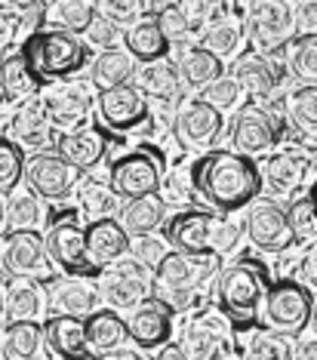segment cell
<instances>
[{
  "instance_id": "cell-36",
  "label": "cell",
  "mask_w": 317,
  "mask_h": 360,
  "mask_svg": "<svg viewBox=\"0 0 317 360\" xmlns=\"http://www.w3.org/2000/svg\"><path fill=\"white\" fill-rule=\"evenodd\" d=\"M283 117L296 129L299 136L308 142V148H314V133H317V86L314 84H299L292 89L283 105Z\"/></svg>"
},
{
  "instance_id": "cell-9",
  "label": "cell",
  "mask_w": 317,
  "mask_h": 360,
  "mask_svg": "<svg viewBox=\"0 0 317 360\" xmlns=\"http://www.w3.org/2000/svg\"><path fill=\"white\" fill-rule=\"evenodd\" d=\"M287 124L274 111L262 108V105H240L231 114V148L247 154V158H265L268 151L280 148Z\"/></svg>"
},
{
  "instance_id": "cell-14",
  "label": "cell",
  "mask_w": 317,
  "mask_h": 360,
  "mask_svg": "<svg viewBox=\"0 0 317 360\" xmlns=\"http://www.w3.org/2000/svg\"><path fill=\"white\" fill-rule=\"evenodd\" d=\"M96 111L108 133H139L151 117V105L136 84H120L96 93Z\"/></svg>"
},
{
  "instance_id": "cell-4",
  "label": "cell",
  "mask_w": 317,
  "mask_h": 360,
  "mask_svg": "<svg viewBox=\"0 0 317 360\" xmlns=\"http://www.w3.org/2000/svg\"><path fill=\"white\" fill-rule=\"evenodd\" d=\"M164 240L173 250L182 252H234L240 243V225L231 222L228 212H213V210H200L188 207L179 210L176 216L164 219Z\"/></svg>"
},
{
  "instance_id": "cell-31",
  "label": "cell",
  "mask_w": 317,
  "mask_h": 360,
  "mask_svg": "<svg viewBox=\"0 0 317 360\" xmlns=\"http://www.w3.org/2000/svg\"><path fill=\"white\" fill-rule=\"evenodd\" d=\"M124 50L133 56L136 65H145V62H154V59H167L173 46H169V40L164 37V31L157 28L154 15H142L139 22L127 25Z\"/></svg>"
},
{
  "instance_id": "cell-51",
  "label": "cell",
  "mask_w": 317,
  "mask_h": 360,
  "mask_svg": "<svg viewBox=\"0 0 317 360\" xmlns=\"http://www.w3.org/2000/svg\"><path fill=\"white\" fill-rule=\"evenodd\" d=\"M292 15H296V31L299 34H317V0H299L292 4Z\"/></svg>"
},
{
  "instance_id": "cell-33",
  "label": "cell",
  "mask_w": 317,
  "mask_h": 360,
  "mask_svg": "<svg viewBox=\"0 0 317 360\" xmlns=\"http://www.w3.org/2000/svg\"><path fill=\"white\" fill-rule=\"evenodd\" d=\"M89 86L99 93V89H111L120 84H133L136 77V59L127 50H102L96 59H89Z\"/></svg>"
},
{
  "instance_id": "cell-25",
  "label": "cell",
  "mask_w": 317,
  "mask_h": 360,
  "mask_svg": "<svg viewBox=\"0 0 317 360\" xmlns=\"http://www.w3.org/2000/svg\"><path fill=\"white\" fill-rule=\"evenodd\" d=\"M44 345L50 348L53 357L62 360H89L93 351L86 345L84 317L75 314H53L44 321Z\"/></svg>"
},
{
  "instance_id": "cell-38",
  "label": "cell",
  "mask_w": 317,
  "mask_h": 360,
  "mask_svg": "<svg viewBox=\"0 0 317 360\" xmlns=\"http://www.w3.org/2000/svg\"><path fill=\"white\" fill-rule=\"evenodd\" d=\"M287 68L299 84H317V34H296L287 46Z\"/></svg>"
},
{
  "instance_id": "cell-39",
  "label": "cell",
  "mask_w": 317,
  "mask_h": 360,
  "mask_svg": "<svg viewBox=\"0 0 317 360\" xmlns=\"http://www.w3.org/2000/svg\"><path fill=\"white\" fill-rule=\"evenodd\" d=\"M0 84H4V93H6V102H22L28 99V96L37 93V80L34 75L28 71L25 59H22V53H13L6 56L4 62H0Z\"/></svg>"
},
{
  "instance_id": "cell-43",
  "label": "cell",
  "mask_w": 317,
  "mask_h": 360,
  "mask_svg": "<svg viewBox=\"0 0 317 360\" xmlns=\"http://www.w3.org/2000/svg\"><path fill=\"white\" fill-rule=\"evenodd\" d=\"M200 99L209 105V108H216L219 114H234L243 105V99H247V96H243V89H240V84L238 80H234L231 75L228 77H216L213 84H207L200 89Z\"/></svg>"
},
{
  "instance_id": "cell-12",
  "label": "cell",
  "mask_w": 317,
  "mask_h": 360,
  "mask_svg": "<svg viewBox=\"0 0 317 360\" xmlns=\"http://www.w3.org/2000/svg\"><path fill=\"white\" fill-rule=\"evenodd\" d=\"M44 247L53 265L62 268V274H75V277L99 274L86 259V231L77 212H62V216L53 219L50 228H46Z\"/></svg>"
},
{
  "instance_id": "cell-19",
  "label": "cell",
  "mask_w": 317,
  "mask_h": 360,
  "mask_svg": "<svg viewBox=\"0 0 317 360\" xmlns=\"http://www.w3.org/2000/svg\"><path fill=\"white\" fill-rule=\"evenodd\" d=\"M231 77L240 84L243 96L250 99H271L287 80V68L265 53H240L231 65Z\"/></svg>"
},
{
  "instance_id": "cell-23",
  "label": "cell",
  "mask_w": 317,
  "mask_h": 360,
  "mask_svg": "<svg viewBox=\"0 0 317 360\" xmlns=\"http://www.w3.org/2000/svg\"><path fill=\"white\" fill-rule=\"evenodd\" d=\"M84 231H86V259L96 271H102L105 265L127 256L129 247H133V237L124 231V225L115 216L89 219L84 225Z\"/></svg>"
},
{
  "instance_id": "cell-21",
  "label": "cell",
  "mask_w": 317,
  "mask_h": 360,
  "mask_svg": "<svg viewBox=\"0 0 317 360\" xmlns=\"http://www.w3.org/2000/svg\"><path fill=\"white\" fill-rule=\"evenodd\" d=\"M108 139L111 133L105 127H75L65 129V133L56 139V154L65 158L75 169L86 173V169H96L108 154Z\"/></svg>"
},
{
  "instance_id": "cell-13",
  "label": "cell",
  "mask_w": 317,
  "mask_h": 360,
  "mask_svg": "<svg viewBox=\"0 0 317 360\" xmlns=\"http://www.w3.org/2000/svg\"><path fill=\"white\" fill-rule=\"evenodd\" d=\"M50 256L44 234L37 228H6L0 234V268L10 277H40L50 274Z\"/></svg>"
},
{
  "instance_id": "cell-41",
  "label": "cell",
  "mask_w": 317,
  "mask_h": 360,
  "mask_svg": "<svg viewBox=\"0 0 317 360\" xmlns=\"http://www.w3.org/2000/svg\"><path fill=\"white\" fill-rule=\"evenodd\" d=\"M120 207V198L111 191L108 182H99V179H86L80 185V212L89 219H102V216H115Z\"/></svg>"
},
{
  "instance_id": "cell-37",
  "label": "cell",
  "mask_w": 317,
  "mask_h": 360,
  "mask_svg": "<svg viewBox=\"0 0 317 360\" xmlns=\"http://www.w3.org/2000/svg\"><path fill=\"white\" fill-rule=\"evenodd\" d=\"M243 37H247V31H243V19L238 13H225L222 19L209 22V25L200 31V46H207L209 53H216L219 59H225V56H238L240 53Z\"/></svg>"
},
{
  "instance_id": "cell-35",
  "label": "cell",
  "mask_w": 317,
  "mask_h": 360,
  "mask_svg": "<svg viewBox=\"0 0 317 360\" xmlns=\"http://www.w3.org/2000/svg\"><path fill=\"white\" fill-rule=\"evenodd\" d=\"M167 219V207H164V198L157 194H142V198H133L127 200V207L120 210V219L117 222L124 225V231L129 237H145V234H154Z\"/></svg>"
},
{
  "instance_id": "cell-6",
  "label": "cell",
  "mask_w": 317,
  "mask_h": 360,
  "mask_svg": "<svg viewBox=\"0 0 317 360\" xmlns=\"http://www.w3.org/2000/svg\"><path fill=\"white\" fill-rule=\"evenodd\" d=\"M259 321L268 330L296 339L314 321V290L302 286L296 277L271 281L262 296V305H259Z\"/></svg>"
},
{
  "instance_id": "cell-27",
  "label": "cell",
  "mask_w": 317,
  "mask_h": 360,
  "mask_svg": "<svg viewBox=\"0 0 317 360\" xmlns=\"http://www.w3.org/2000/svg\"><path fill=\"white\" fill-rule=\"evenodd\" d=\"M37 4V31H71L84 34L96 19V0H34Z\"/></svg>"
},
{
  "instance_id": "cell-20",
  "label": "cell",
  "mask_w": 317,
  "mask_h": 360,
  "mask_svg": "<svg viewBox=\"0 0 317 360\" xmlns=\"http://www.w3.org/2000/svg\"><path fill=\"white\" fill-rule=\"evenodd\" d=\"M40 102H44L50 124L59 127L65 133V129H75V127L84 124V120L89 117V111H93L96 99H93V93H89V86H84V84H75V80H56V84L40 96Z\"/></svg>"
},
{
  "instance_id": "cell-45",
  "label": "cell",
  "mask_w": 317,
  "mask_h": 360,
  "mask_svg": "<svg viewBox=\"0 0 317 360\" xmlns=\"http://www.w3.org/2000/svg\"><path fill=\"white\" fill-rule=\"evenodd\" d=\"M25 173V151L10 136H0V191H13Z\"/></svg>"
},
{
  "instance_id": "cell-48",
  "label": "cell",
  "mask_w": 317,
  "mask_h": 360,
  "mask_svg": "<svg viewBox=\"0 0 317 360\" xmlns=\"http://www.w3.org/2000/svg\"><path fill=\"white\" fill-rule=\"evenodd\" d=\"M25 34V6L15 0H0V53Z\"/></svg>"
},
{
  "instance_id": "cell-2",
  "label": "cell",
  "mask_w": 317,
  "mask_h": 360,
  "mask_svg": "<svg viewBox=\"0 0 317 360\" xmlns=\"http://www.w3.org/2000/svg\"><path fill=\"white\" fill-rule=\"evenodd\" d=\"M222 268L216 252H182L167 250L157 259L154 271V299H160L167 308L185 311L203 292V286L216 281V271Z\"/></svg>"
},
{
  "instance_id": "cell-34",
  "label": "cell",
  "mask_w": 317,
  "mask_h": 360,
  "mask_svg": "<svg viewBox=\"0 0 317 360\" xmlns=\"http://www.w3.org/2000/svg\"><path fill=\"white\" fill-rule=\"evenodd\" d=\"M44 348V323L37 321H6L0 330V357L34 360Z\"/></svg>"
},
{
  "instance_id": "cell-18",
  "label": "cell",
  "mask_w": 317,
  "mask_h": 360,
  "mask_svg": "<svg viewBox=\"0 0 317 360\" xmlns=\"http://www.w3.org/2000/svg\"><path fill=\"white\" fill-rule=\"evenodd\" d=\"M173 133L179 145L188 151H209L225 136V114L209 108L203 99H191L179 105L173 114Z\"/></svg>"
},
{
  "instance_id": "cell-44",
  "label": "cell",
  "mask_w": 317,
  "mask_h": 360,
  "mask_svg": "<svg viewBox=\"0 0 317 360\" xmlns=\"http://www.w3.org/2000/svg\"><path fill=\"white\" fill-rule=\"evenodd\" d=\"M40 222H44V207L37 194L19 191L6 198V228H37Z\"/></svg>"
},
{
  "instance_id": "cell-10",
  "label": "cell",
  "mask_w": 317,
  "mask_h": 360,
  "mask_svg": "<svg viewBox=\"0 0 317 360\" xmlns=\"http://www.w3.org/2000/svg\"><path fill=\"white\" fill-rule=\"evenodd\" d=\"M164 179V154L157 148H136L120 154L108 167V185L120 200H133L142 194H157Z\"/></svg>"
},
{
  "instance_id": "cell-16",
  "label": "cell",
  "mask_w": 317,
  "mask_h": 360,
  "mask_svg": "<svg viewBox=\"0 0 317 360\" xmlns=\"http://www.w3.org/2000/svg\"><path fill=\"white\" fill-rule=\"evenodd\" d=\"M185 357L207 360V357H240L234 326L222 311H200L188 323V333L182 339Z\"/></svg>"
},
{
  "instance_id": "cell-54",
  "label": "cell",
  "mask_w": 317,
  "mask_h": 360,
  "mask_svg": "<svg viewBox=\"0 0 317 360\" xmlns=\"http://www.w3.org/2000/svg\"><path fill=\"white\" fill-rule=\"evenodd\" d=\"M154 357H157V360H185V348L176 345V342L169 339L160 348H154Z\"/></svg>"
},
{
  "instance_id": "cell-3",
  "label": "cell",
  "mask_w": 317,
  "mask_h": 360,
  "mask_svg": "<svg viewBox=\"0 0 317 360\" xmlns=\"http://www.w3.org/2000/svg\"><path fill=\"white\" fill-rule=\"evenodd\" d=\"M268 283H271V274L253 256H243L216 271V305L234 330H250L259 323V305Z\"/></svg>"
},
{
  "instance_id": "cell-5",
  "label": "cell",
  "mask_w": 317,
  "mask_h": 360,
  "mask_svg": "<svg viewBox=\"0 0 317 360\" xmlns=\"http://www.w3.org/2000/svg\"><path fill=\"white\" fill-rule=\"evenodd\" d=\"M19 53L37 84L71 80L89 65V46L80 40V34H71V31H31Z\"/></svg>"
},
{
  "instance_id": "cell-28",
  "label": "cell",
  "mask_w": 317,
  "mask_h": 360,
  "mask_svg": "<svg viewBox=\"0 0 317 360\" xmlns=\"http://www.w3.org/2000/svg\"><path fill=\"white\" fill-rule=\"evenodd\" d=\"M6 321H37L46 308V286L40 277H10L4 286Z\"/></svg>"
},
{
  "instance_id": "cell-40",
  "label": "cell",
  "mask_w": 317,
  "mask_h": 360,
  "mask_svg": "<svg viewBox=\"0 0 317 360\" xmlns=\"http://www.w3.org/2000/svg\"><path fill=\"white\" fill-rule=\"evenodd\" d=\"M243 357H253V360H290L292 357V335H283L278 330H256L247 339V345L240 351Z\"/></svg>"
},
{
  "instance_id": "cell-32",
  "label": "cell",
  "mask_w": 317,
  "mask_h": 360,
  "mask_svg": "<svg viewBox=\"0 0 317 360\" xmlns=\"http://www.w3.org/2000/svg\"><path fill=\"white\" fill-rule=\"evenodd\" d=\"M179 80H182V89H203L207 84H213L216 77L225 75V65L216 53H209L207 46H185L182 56H179Z\"/></svg>"
},
{
  "instance_id": "cell-47",
  "label": "cell",
  "mask_w": 317,
  "mask_h": 360,
  "mask_svg": "<svg viewBox=\"0 0 317 360\" xmlns=\"http://www.w3.org/2000/svg\"><path fill=\"white\" fill-rule=\"evenodd\" d=\"M151 0H96V13L111 19L115 25H133L142 15H148Z\"/></svg>"
},
{
  "instance_id": "cell-24",
  "label": "cell",
  "mask_w": 317,
  "mask_h": 360,
  "mask_svg": "<svg viewBox=\"0 0 317 360\" xmlns=\"http://www.w3.org/2000/svg\"><path fill=\"white\" fill-rule=\"evenodd\" d=\"M6 133H10V139L22 151H44V145L50 142L53 124H50V117H46V108L37 93L15 105Z\"/></svg>"
},
{
  "instance_id": "cell-17",
  "label": "cell",
  "mask_w": 317,
  "mask_h": 360,
  "mask_svg": "<svg viewBox=\"0 0 317 360\" xmlns=\"http://www.w3.org/2000/svg\"><path fill=\"white\" fill-rule=\"evenodd\" d=\"M25 179L28 191L37 194L40 200H65L77 188L80 169H75L65 158L56 151H34V158L25 160Z\"/></svg>"
},
{
  "instance_id": "cell-30",
  "label": "cell",
  "mask_w": 317,
  "mask_h": 360,
  "mask_svg": "<svg viewBox=\"0 0 317 360\" xmlns=\"http://www.w3.org/2000/svg\"><path fill=\"white\" fill-rule=\"evenodd\" d=\"M84 333L86 345L93 351V357H105L111 348L127 342V323L115 308H96L84 317Z\"/></svg>"
},
{
  "instance_id": "cell-50",
  "label": "cell",
  "mask_w": 317,
  "mask_h": 360,
  "mask_svg": "<svg viewBox=\"0 0 317 360\" xmlns=\"http://www.w3.org/2000/svg\"><path fill=\"white\" fill-rule=\"evenodd\" d=\"M84 34H86L89 44L99 46V50H115L117 44H124V31H120V25H115V22L105 19L99 13H96V19L89 22V28Z\"/></svg>"
},
{
  "instance_id": "cell-15",
  "label": "cell",
  "mask_w": 317,
  "mask_h": 360,
  "mask_svg": "<svg viewBox=\"0 0 317 360\" xmlns=\"http://www.w3.org/2000/svg\"><path fill=\"white\" fill-rule=\"evenodd\" d=\"M243 231H247L250 243L262 252H290L296 247V237L290 231L283 203L274 198H256L247 203Z\"/></svg>"
},
{
  "instance_id": "cell-11",
  "label": "cell",
  "mask_w": 317,
  "mask_h": 360,
  "mask_svg": "<svg viewBox=\"0 0 317 360\" xmlns=\"http://www.w3.org/2000/svg\"><path fill=\"white\" fill-rule=\"evenodd\" d=\"M314 173V148H274L265 154L259 176H262V188H268L274 200H290L299 191L311 188Z\"/></svg>"
},
{
  "instance_id": "cell-7",
  "label": "cell",
  "mask_w": 317,
  "mask_h": 360,
  "mask_svg": "<svg viewBox=\"0 0 317 360\" xmlns=\"http://www.w3.org/2000/svg\"><path fill=\"white\" fill-rule=\"evenodd\" d=\"M243 31L253 40L256 53L280 56L283 46L296 37L292 0H250L243 13Z\"/></svg>"
},
{
  "instance_id": "cell-29",
  "label": "cell",
  "mask_w": 317,
  "mask_h": 360,
  "mask_svg": "<svg viewBox=\"0 0 317 360\" xmlns=\"http://www.w3.org/2000/svg\"><path fill=\"white\" fill-rule=\"evenodd\" d=\"M136 86L145 99L154 102H179L182 96V80H179V71L169 59H154L145 65H136Z\"/></svg>"
},
{
  "instance_id": "cell-22",
  "label": "cell",
  "mask_w": 317,
  "mask_h": 360,
  "mask_svg": "<svg viewBox=\"0 0 317 360\" xmlns=\"http://www.w3.org/2000/svg\"><path fill=\"white\" fill-rule=\"evenodd\" d=\"M127 323V339L136 348H160L173 339V308H167L160 299H148L133 308Z\"/></svg>"
},
{
  "instance_id": "cell-55",
  "label": "cell",
  "mask_w": 317,
  "mask_h": 360,
  "mask_svg": "<svg viewBox=\"0 0 317 360\" xmlns=\"http://www.w3.org/2000/svg\"><path fill=\"white\" fill-rule=\"evenodd\" d=\"M142 357H145L142 348H120V345L105 354V360H142Z\"/></svg>"
},
{
  "instance_id": "cell-57",
  "label": "cell",
  "mask_w": 317,
  "mask_h": 360,
  "mask_svg": "<svg viewBox=\"0 0 317 360\" xmlns=\"http://www.w3.org/2000/svg\"><path fill=\"white\" fill-rule=\"evenodd\" d=\"M6 323V302H4V290H0V330H4Z\"/></svg>"
},
{
  "instance_id": "cell-46",
  "label": "cell",
  "mask_w": 317,
  "mask_h": 360,
  "mask_svg": "<svg viewBox=\"0 0 317 360\" xmlns=\"http://www.w3.org/2000/svg\"><path fill=\"white\" fill-rule=\"evenodd\" d=\"M179 6H182V13L188 15V25H191L194 34H200L209 22H216V19H222L225 13H231L228 0H179Z\"/></svg>"
},
{
  "instance_id": "cell-42",
  "label": "cell",
  "mask_w": 317,
  "mask_h": 360,
  "mask_svg": "<svg viewBox=\"0 0 317 360\" xmlns=\"http://www.w3.org/2000/svg\"><path fill=\"white\" fill-rule=\"evenodd\" d=\"M283 212H287V222H290V231H292V237H296V243H314L317 225H314L311 188H305V191H299L296 198H290Z\"/></svg>"
},
{
  "instance_id": "cell-8",
  "label": "cell",
  "mask_w": 317,
  "mask_h": 360,
  "mask_svg": "<svg viewBox=\"0 0 317 360\" xmlns=\"http://www.w3.org/2000/svg\"><path fill=\"white\" fill-rule=\"evenodd\" d=\"M99 277V299L108 302V308L115 311H127L154 299V271L139 259L120 256L117 262L105 265Z\"/></svg>"
},
{
  "instance_id": "cell-53",
  "label": "cell",
  "mask_w": 317,
  "mask_h": 360,
  "mask_svg": "<svg viewBox=\"0 0 317 360\" xmlns=\"http://www.w3.org/2000/svg\"><path fill=\"white\" fill-rule=\"evenodd\" d=\"M314 259H317V252H314V243H308V252L302 259H299V265H296V281L308 286V290H314V283H317V274H314Z\"/></svg>"
},
{
  "instance_id": "cell-49",
  "label": "cell",
  "mask_w": 317,
  "mask_h": 360,
  "mask_svg": "<svg viewBox=\"0 0 317 360\" xmlns=\"http://www.w3.org/2000/svg\"><path fill=\"white\" fill-rule=\"evenodd\" d=\"M154 22H157V28L164 31V37L169 40V46H173V44H182L185 46V40L194 37V31L188 25V15L182 13V6H179V4L160 6V10L154 13Z\"/></svg>"
},
{
  "instance_id": "cell-59",
  "label": "cell",
  "mask_w": 317,
  "mask_h": 360,
  "mask_svg": "<svg viewBox=\"0 0 317 360\" xmlns=\"http://www.w3.org/2000/svg\"><path fill=\"white\" fill-rule=\"evenodd\" d=\"M0 105H6V93H4V84H0Z\"/></svg>"
},
{
  "instance_id": "cell-1",
  "label": "cell",
  "mask_w": 317,
  "mask_h": 360,
  "mask_svg": "<svg viewBox=\"0 0 317 360\" xmlns=\"http://www.w3.org/2000/svg\"><path fill=\"white\" fill-rule=\"evenodd\" d=\"M188 182H191V191L203 203H209V210L216 212H238L262 194L259 163L234 148L203 151L191 163Z\"/></svg>"
},
{
  "instance_id": "cell-58",
  "label": "cell",
  "mask_w": 317,
  "mask_h": 360,
  "mask_svg": "<svg viewBox=\"0 0 317 360\" xmlns=\"http://www.w3.org/2000/svg\"><path fill=\"white\" fill-rule=\"evenodd\" d=\"M160 6H173V4H179V0H157Z\"/></svg>"
},
{
  "instance_id": "cell-26",
  "label": "cell",
  "mask_w": 317,
  "mask_h": 360,
  "mask_svg": "<svg viewBox=\"0 0 317 360\" xmlns=\"http://www.w3.org/2000/svg\"><path fill=\"white\" fill-rule=\"evenodd\" d=\"M99 290L86 281V277H62V281L46 283V305L53 308V314H75L86 317L89 311L99 308Z\"/></svg>"
},
{
  "instance_id": "cell-52",
  "label": "cell",
  "mask_w": 317,
  "mask_h": 360,
  "mask_svg": "<svg viewBox=\"0 0 317 360\" xmlns=\"http://www.w3.org/2000/svg\"><path fill=\"white\" fill-rule=\"evenodd\" d=\"M133 240H139V247H136V259L145 262L148 268L157 265V259L167 252V250H164V243H160V240H151V234H145V237H133Z\"/></svg>"
},
{
  "instance_id": "cell-56",
  "label": "cell",
  "mask_w": 317,
  "mask_h": 360,
  "mask_svg": "<svg viewBox=\"0 0 317 360\" xmlns=\"http://www.w3.org/2000/svg\"><path fill=\"white\" fill-rule=\"evenodd\" d=\"M6 231V191H0V234Z\"/></svg>"
}]
</instances>
